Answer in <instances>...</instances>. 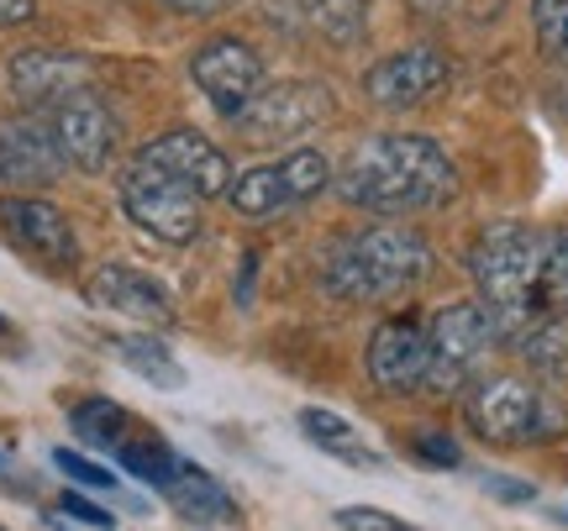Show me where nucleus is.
I'll return each instance as SVG.
<instances>
[{
	"label": "nucleus",
	"mask_w": 568,
	"mask_h": 531,
	"mask_svg": "<svg viewBox=\"0 0 568 531\" xmlns=\"http://www.w3.org/2000/svg\"><path fill=\"white\" fill-rule=\"evenodd\" d=\"M337 201L368 216H410L458 195V169L426 132H374L332 174Z\"/></svg>",
	"instance_id": "1"
},
{
	"label": "nucleus",
	"mask_w": 568,
	"mask_h": 531,
	"mask_svg": "<svg viewBox=\"0 0 568 531\" xmlns=\"http://www.w3.org/2000/svg\"><path fill=\"white\" fill-rule=\"evenodd\" d=\"M432 268H437L432 243L416 226L374 222V226H353L347 237L326 247L322 285L326 295H337L347 306H389V300L410 295Z\"/></svg>",
	"instance_id": "2"
},
{
	"label": "nucleus",
	"mask_w": 568,
	"mask_h": 531,
	"mask_svg": "<svg viewBox=\"0 0 568 531\" xmlns=\"http://www.w3.org/2000/svg\"><path fill=\"white\" fill-rule=\"evenodd\" d=\"M468 279L474 300L489 310L500 348H510L521 331L542 316L537 279H542V226L527 222H495L468 247Z\"/></svg>",
	"instance_id": "3"
},
{
	"label": "nucleus",
	"mask_w": 568,
	"mask_h": 531,
	"mask_svg": "<svg viewBox=\"0 0 568 531\" xmlns=\"http://www.w3.org/2000/svg\"><path fill=\"white\" fill-rule=\"evenodd\" d=\"M464 416L489 448H531L568 437V406L527 374H474L464 385Z\"/></svg>",
	"instance_id": "4"
},
{
	"label": "nucleus",
	"mask_w": 568,
	"mask_h": 531,
	"mask_svg": "<svg viewBox=\"0 0 568 531\" xmlns=\"http://www.w3.org/2000/svg\"><path fill=\"white\" fill-rule=\"evenodd\" d=\"M116 201H122L126 222L148 232L153 243H169V247H184L201 237V195L180 180V174H169L159 169L153 159H132L122 169V184H116Z\"/></svg>",
	"instance_id": "5"
},
{
	"label": "nucleus",
	"mask_w": 568,
	"mask_h": 531,
	"mask_svg": "<svg viewBox=\"0 0 568 531\" xmlns=\"http://www.w3.org/2000/svg\"><path fill=\"white\" fill-rule=\"evenodd\" d=\"M337 95L326 80H268L253 101L232 116V132L247 147H280L311 137L322 122H332Z\"/></svg>",
	"instance_id": "6"
},
{
	"label": "nucleus",
	"mask_w": 568,
	"mask_h": 531,
	"mask_svg": "<svg viewBox=\"0 0 568 531\" xmlns=\"http://www.w3.org/2000/svg\"><path fill=\"white\" fill-rule=\"evenodd\" d=\"M332 159H326L322 147H290L280 159H268V164H253L243 174H232L226 184V201L237 216H280V211H295V205L316 201L332 190Z\"/></svg>",
	"instance_id": "7"
},
{
	"label": "nucleus",
	"mask_w": 568,
	"mask_h": 531,
	"mask_svg": "<svg viewBox=\"0 0 568 531\" xmlns=\"http://www.w3.org/2000/svg\"><path fill=\"white\" fill-rule=\"evenodd\" d=\"M500 348L495 321L479 300H447L426 316V389L432 395H458L479 374L485 353Z\"/></svg>",
	"instance_id": "8"
},
{
	"label": "nucleus",
	"mask_w": 568,
	"mask_h": 531,
	"mask_svg": "<svg viewBox=\"0 0 568 531\" xmlns=\"http://www.w3.org/2000/svg\"><path fill=\"white\" fill-rule=\"evenodd\" d=\"M42 116H48V132H53V143H59L69 169L105 174V169L116 164V153H122V116L111 111V101H105L95 84H84L74 95L53 101Z\"/></svg>",
	"instance_id": "9"
},
{
	"label": "nucleus",
	"mask_w": 568,
	"mask_h": 531,
	"mask_svg": "<svg viewBox=\"0 0 568 531\" xmlns=\"http://www.w3.org/2000/svg\"><path fill=\"white\" fill-rule=\"evenodd\" d=\"M190 80H195V90L211 101V111L232 122L268 84V69H264V53L247 38L216 32V38H205L201 48L190 53Z\"/></svg>",
	"instance_id": "10"
},
{
	"label": "nucleus",
	"mask_w": 568,
	"mask_h": 531,
	"mask_svg": "<svg viewBox=\"0 0 568 531\" xmlns=\"http://www.w3.org/2000/svg\"><path fill=\"white\" fill-rule=\"evenodd\" d=\"M0 237L32 258L42 274H74L80 268V237L74 222L42 195H0Z\"/></svg>",
	"instance_id": "11"
},
{
	"label": "nucleus",
	"mask_w": 568,
	"mask_h": 531,
	"mask_svg": "<svg viewBox=\"0 0 568 531\" xmlns=\"http://www.w3.org/2000/svg\"><path fill=\"white\" fill-rule=\"evenodd\" d=\"M447 80H453V59H447L437 42H410V48H395L364 74V95L379 111H416L432 95H443Z\"/></svg>",
	"instance_id": "12"
},
{
	"label": "nucleus",
	"mask_w": 568,
	"mask_h": 531,
	"mask_svg": "<svg viewBox=\"0 0 568 531\" xmlns=\"http://www.w3.org/2000/svg\"><path fill=\"white\" fill-rule=\"evenodd\" d=\"M364 368H368V385L400 400V395H416L426 389V321L416 310H395L385 316L374 337L364 348Z\"/></svg>",
	"instance_id": "13"
},
{
	"label": "nucleus",
	"mask_w": 568,
	"mask_h": 531,
	"mask_svg": "<svg viewBox=\"0 0 568 531\" xmlns=\"http://www.w3.org/2000/svg\"><path fill=\"white\" fill-rule=\"evenodd\" d=\"M84 300L95 310H111V316H126V321H138V327H174L180 321V310H174V295L163 279H153L148 268L138 264H101L90 268V279H84Z\"/></svg>",
	"instance_id": "14"
},
{
	"label": "nucleus",
	"mask_w": 568,
	"mask_h": 531,
	"mask_svg": "<svg viewBox=\"0 0 568 531\" xmlns=\"http://www.w3.org/2000/svg\"><path fill=\"white\" fill-rule=\"evenodd\" d=\"M63 169L69 164H63L42 111H17L0 122V190L27 195V184H53Z\"/></svg>",
	"instance_id": "15"
},
{
	"label": "nucleus",
	"mask_w": 568,
	"mask_h": 531,
	"mask_svg": "<svg viewBox=\"0 0 568 531\" xmlns=\"http://www.w3.org/2000/svg\"><path fill=\"white\" fill-rule=\"evenodd\" d=\"M90 84V59L59 53V48H21L6 59V90L21 111H48L53 101Z\"/></svg>",
	"instance_id": "16"
},
{
	"label": "nucleus",
	"mask_w": 568,
	"mask_h": 531,
	"mask_svg": "<svg viewBox=\"0 0 568 531\" xmlns=\"http://www.w3.org/2000/svg\"><path fill=\"white\" fill-rule=\"evenodd\" d=\"M138 153L153 159L159 169H169V174H180L201 201H216V195H226V184H232V159L205 132H195V126H169L153 143H142Z\"/></svg>",
	"instance_id": "17"
},
{
	"label": "nucleus",
	"mask_w": 568,
	"mask_h": 531,
	"mask_svg": "<svg viewBox=\"0 0 568 531\" xmlns=\"http://www.w3.org/2000/svg\"><path fill=\"white\" fill-rule=\"evenodd\" d=\"M163 500H169L184 521H195V527H232V521L243 515L222 479L211 469H201V463H190V458H180V473H174V484L163 490Z\"/></svg>",
	"instance_id": "18"
},
{
	"label": "nucleus",
	"mask_w": 568,
	"mask_h": 531,
	"mask_svg": "<svg viewBox=\"0 0 568 531\" xmlns=\"http://www.w3.org/2000/svg\"><path fill=\"white\" fill-rule=\"evenodd\" d=\"M301 431H305L311 448L326 452V458H337V463H347V469H379V463H385V452L374 448L364 431L353 427L347 416L326 410V406H305L301 410Z\"/></svg>",
	"instance_id": "19"
},
{
	"label": "nucleus",
	"mask_w": 568,
	"mask_h": 531,
	"mask_svg": "<svg viewBox=\"0 0 568 531\" xmlns=\"http://www.w3.org/2000/svg\"><path fill=\"white\" fill-rule=\"evenodd\" d=\"M510 353L531 368V379L568 385V316H537V321L510 343Z\"/></svg>",
	"instance_id": "20"
},
{
	"label": "nucleus",
	"mask_w": 568,
	"mask_h": 531,
	"mask_svg": "<svg viewBox=\"0 0 568 531\" xmlns=\"http://www.w3.org/2000/svg\"><path fill=\"white\" fill-rule=\"evenodd\" d=\"M111 353H116V364L122 368L138 374L142 385H153V389H180L184 385L180 358H174L169 343L153 337V331H122V337H111Z\"/></svg>",
	"instance_id": "21"
},
{
	"label": "nucleus",
	"mask_w": 568,
	"mask_h": 531,
	"mask_svg": "<svg viewBox=\"0 0 568 531\" xmlns=\"http://www.w3.org/2000/svg\"><path fill=\"white\" fill-rule=\"evenodd\" d=\"M69 431L80 437L90 452H116L132 437V416L116 406L111 395H84L80 406H69Z\"/></svg>",
	"instance_id": "22"
},
{
	"label": "nucleus",
	"mask_w": 568,
	"mask_h": 531,
	"mask_svg": "<svg viewBox=\"0 0 568 531\" xmlns=\"http://www.w3.org/2000/svg\"><path fill=\"white\" fill-rule=\"evenodd\" d=\"M116 463H122L138 484H148V490H169L174 484V473H180V452L169 448L163 437H153V431H142V437H126L122 448H116Z\"/></svg>",
	"instance_id": "23"
},
{
	"label": "nucleus",
	"mask_w": 568,
	"mask_h": 531,
	"mask_svg": "<svg viewBox=\"0 0 568 531\" xmlns=\"http://www.w3.org/2000/svg\"><path fill=\"white\" fill-rule=\"evenodd\" d=\"M542 316H568V226L542 232V279H537Z\"/></svg>",
	"instance_id": "24"
},
{
	"label": "nucleus",
	"mask_w": 568,
	"mask_h": 531,
	"mask_svg": "<svg viewBox=\"0 0 568 531\" xmlns=\"http://www.w3.org/2000/svg\"><path fill=\"white\" fill-rule=\"evenodd\" d=\"M53 469H59L74 490H90V494H116L122 490V479L105 469V463H95V458H84V452H74V448H53Z\"/></svg>",
	"instance_id": "25"
},
{
	"label": "nucleus",
	"mask_w": 568,
	"mask_h": 531,
	"mask_svg": "<svg viewBox=\"0 0 568 531\" xmlns=\"http://www.w3.org/2000/svg\"><path fill=\"white\" fill-rule=\"evenodd\" d=\"M531 32L552 63H568V0H531Z\"/></svg>",
	"instance_id": "26"
},
{
	"label": "nucleus",
	"mask_w": 568,
	"mask_h": 531,
	"mask_svg": "<svg viewBox=\"0 0 568 531\" xmlns=\"http://www.w3.org/2000/svg\"><path fill=\"white\" fill-rule=\"evenodd\" d=\"M337 531H416L385 506H343L337 511Z\"/></svg>",
	"instance_id": "27"
},
{
	"label": "nucleus",
	"mask_w": 568,
	"mask_h": 531,
	"mask_svg": "<svg viewBox=\"0 0 568 531\" xmlns=\"http://www.w3.org/2000/svg\"><path fill=\"white\" fill-rule=\"evenodd\" d=\"M410 448H416V458L432 463V469H458V463H464V448H458L447 431H416Z\"/></svg>",
	"instance_id": "28"
},
{
	"label": "nucleus",
	"mask_w": 568,
	"mask_h": 531,
	"mask_svg": "<svg viewBox=\"0 0 568 531\" xmlns=\"http://www.w3.org/2000/svg\"><path fill=\"white\" fill-rule=\"evenodd\" d=\"M63 511L74 515L80 527H90V531H116V515L105 511V506H95V500H84L80 490H69V494H63Z\"/></svg>",
	"instance_id": "29"
},
{
	"label": "nucleus",
	"mask_w": 568,
	"mask_h": 531,
	"mask_svg": "<svg viewBox=\"0 0 568 531\" xmlns=\"http://www.w3.org/2000/svg\"><path fill=\"white\" fill-rule=\"evenodd\" d=\"M485 494L506 500V506H531V500H537V490L521 484V479H510V473H485Z\"/></svg>",
	"instance_id": "30"
},
{
	"label": "nucleus",
	"mask_w": 568,
	"mask_h": 531,
	"mask_svg": "<svg viewBox=\"0 0 568 531\" xmlns=\"http://www.w3.org/2000/svg\"><path fill=\"white\" fill-rule=\"evenodd\" d=\"M169 11H180V17H222L226 6H237V0H163Z\"/></svg>",
	"instance_id": "31"
},
{
	"label": "nucleus",
	"mask_w": 568,
	"mask_h": 531,
	"mask_svg": "<svg viewBox=\"0 0 568 531\" xmlns=\"http://www.w3.org/2000/svg\"><path fill=\"white\" fill-rule=\"evenodd\" d=\"M38 17V0H0V27H27Z\"/></svg>",
	"instance_id": "32"
},
{
	"label": "nucleus",
	"mask_w": 568,
	"mask_h": 531,
	"mask_svg": "<svg viewBox=\"0 0 568 531\" xmlns=\"http://www.w3.org/2000/svg\"><path fill=\"white\" fill-rule=\"evenodd\" d=\"M0 343H17V327H11L6 316H0Z\"/></svg>",
	"instance_id": "33"
},
{
	"label": "nucleus",
	"mask_w": 568,
	"mask_h": 531,
	"mask_svg": "<svg viewBox=\"0 0 568 531\" xmlns=\"http://www.w3.org/2000/svg\"><path fill=\"white\" fill-rule=\"evenodd\" d=\"M552 521H564L568 527V506H552Z\"/></svg>",
	"instance_id": "34"
},
{
	"label": "nucleus",
	"mask_w": 568,
	"mask_h": 531,
	"mask_svg": "<svg viewBox=\"0 0 568 531\" xmlns=\"http://www.w3.org/2000/svg\"><path fill=\"white\" fill-rule=\"evenodd\" d=\"M0 469H11V458H0Z\"/></svg>",
	"instance_id": "35"
}]
</instances>
